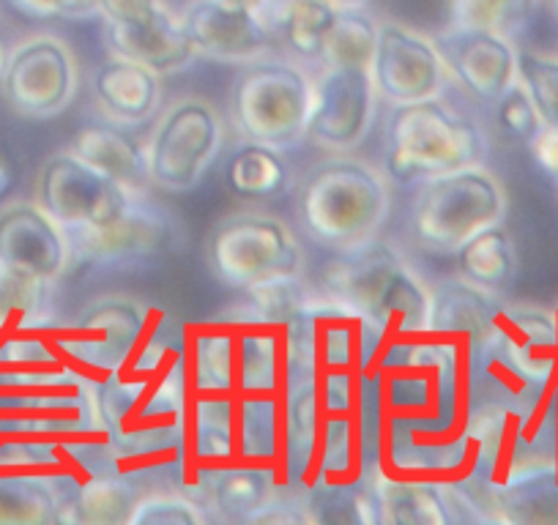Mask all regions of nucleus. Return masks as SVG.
Masks as SVG:
<instances>
[{"mask_svg":"<svg viewBox=\"0 0 558 525\" xmlns=\"http://www.w3.org/2000/svg\"><path fill=\"white\" fill-rule=\"evenodd\" d=\"M101 430L121 471L165 468L186 460L190 378L184 342L170 347L154 331L121 373L94 378Z\"/></svg>","mask_w":558,"mask_h":525,"instance_id":"1","label":"nucleus"},{"mask_svg":"<svg viewBox=\"0 0 558 525\" xmlns=\"http://www.w3.org/2000/svg\"><path fill=\"white\" fill-rule=\"evenodd\" d=\"M320 288L362 315L389 342L427 334L433 285L380 235L356 249L335 252L326 262Z\"/></svg>","mask_w":558,"mask_h":525,"instance_id":"2","label":"nucleus"},{"mask_svg":"<svg viewBox=\"0 0 558 525\" xmlns=\"http://www.w3.org/2000/svg\"><path fill=\"white\" fill-rule=\"evenodd\" d=\"M389 213V173L353 154H329L296 184L302 233L329 252H348L373 241Z\"/></svg>","mask_w":558,"mask_h":525,"instance_id":"3","label":"nucleus"},{"mask_svg":"<svg viewBox=\"0 0 558 525\" xmlns=\"http://www.w3.org/2000/svg\"><path fill=\"white\" fill-rule=\"evenodd\" d=\"M487 137L474 118L449 107L444 96L391 107L386 123V173L416 186L452 170L487 162Z\"/></svg>","mask_w":558,"mask_h":525,"instance_id":"4","label":"nucleus"},{"mask_svg":"<svg viewBox=\"0 0 558 525\" xmlns=\"http://www.w3.org/2000/svg\"><path fill=\"white\" fill-rule=\"evenodd\" d=\"M315 74L291 58H263L241 69L230 88V123L239 143L291 151L307 141Z\"/></svg>","mask_w":558,"mask_h":525,"instance_id":"5","label":"nucleus"},{"mask_svg":"<svg viewBox=\"0 0 558 525\" xmlns=\"http://www.w3.org/2000/svg\"><path fill=\"white\" fill-rule=\"evenodd\" d=\"M507 211L504 181L487 164H474L416 184L408 233L430 255H454L471 235L501 224Z\"/></svg>","mask_w":558,"mask_h":525,"instance_id":"6","label":"nucleus"},{"mask_svg":"<svg viewBox=\"0 0 558 525\" xmlns=\"http://www.w3.org/2000/svg\"><path fill=\"white\" fill-rule=\"evenodd\" d=\"M208 271L239 291L304 274V249L296 230L260 208L230 211L206 235Z\"/></svg>","mask_w":558,"mask_h":525,"instance_id":"7","label":"nucleus"},{"mask_svg":"<svg viewBox=\"0 0 558 525\" xmlns=\"http://www.w3.org/2000/svg\"><path fill=\"white\" fill-rule=\"evenodd\" d=\"M225 118L206 96H179L154 118L143 143L154 190L184 195L197 190L222 154Z\"/></svg>","mask_w":558,"mask_h":525,"instance_id":"8","label":"nucleus"},{"mask_svg":"<svg viewBox=\"0 0 558 525\" xmlns=\"http://www.w3.org/2000/svg\"><path fill=\"white\" fill-rule=\"evenodd\" d=\"M154 307L126 293H105L80 309L77 318L56 334V345L74 369L88 378L121 373L151 340Z\"/></svg>","mask_w":558,"mask_h":525,"instance_id":"9","label":"nucleus"},{"mask_svg":"<svg viewBox=\"0 0 558 525\" xmlns=\"http://www.w3.org/2000/svg\"><path fill=\"white\" fill-rule=\"evenodd\" d=\"M77 56L61 36L34 34L9 50L0 96L14 115L31 121L56 118L77 99Z\"/></svg>","mask_w":558,"mask_h":525,"instance_id":"10","label":"nucleus"},{"mask_svg":"<svg viewBox=\"0 0 558 525\" xmlns=\"http://www.w3.org/2000/svg\"><path fill=\"white\" fill-rule=\"evenodd\" d=\"M132 197L69 148L52 154L36 179V200L61 222L69 239L107 228L112 219L121 217Z\"/></svg>","mask_w":558,"mask_h":525,"instance_id":"11","label":"nucleus"},{"mask_svg":"<svg viewBox=\"0 0 558 525\" xmlns=\"http://www.w3.org/2000/svg\"><path fill=\"white\" fill-rule=\"evenodd\" d=\"M369 72L378 99L389 107L438 99L452 83L438 41L397 20L378 25V45Z\"/></svg>","mask_w":558,"mask_h":525,"instance_id":"12","label":"nucleus"},{"mask_svg":"<svg viewBox=\"0 0 558 525\" xmlns=\"http://www.w3.org/2000/svg\"><path fill=\"white\" fill-rule=\"evenodd\" d=\"M378 101L369 69L320 66L307 141L326 154H353L367 141Z\"/></svg>","mask_w":558,"mask_h":525,"instance_id":"13","label":"nucleus"},{"mask_svg":"<svg viewBox=\"0 0 558 525\" xmlns=\"http://www.w3.org/2000/svg\"><path fill=\"white\" fill-rule=\"evenodd\" d=\"M181 239V228L173 213L159 206L151 195L132 197L121 217L96 233L72 239L74 266L94 269H126L165 255Z\"/></svg>","mask_w":558,"mask_h":525,"instance_id":"14","label":"nucleus"},{"mask_svg":"<svg viewBox=\"0 0 558 525\" xmlns=\"http://www.w3.org/2000/svg\"><path fill=\"white\" fill-rule=\"evenodd\" d=\"M0 262L58 288L74 266L72 239L39 200H9L0 206Z\"/></svg>","mask_w":558,"mask_h":525,"instance_id":"15","label":"nucleus"},{"mask_svg":"<svg viewBox=\"0 0 558 525\" xmlns=\"http://www.w3.org/2000/svg\"><path fill=\"white\" fill-rule=\"evenodd\" d=\"M181 25L197 58L222 66L244 69L263 58L279 56L266 14L228 7L222 0H192L181 14Z\"/></svg>","mask_w":558,"mask_h":525,"instance_id":"16","label":"nucleus"},{"mask_svg":"<svg viewBox=\"0 0 558 525\" xmlns=\"http://www.w3.org/2000/svg\"><path fill=\"white\" fill-rule=\"evenodd\" d=\"M436 41L452 83L474 99L496 105L498 96L520 77V50L512 36L501 30L449 23Z\"/></svg>","mask_w":558,"mask_h":525,"instance_id":"17","label":"nucleus"},{"mask_svg":"<svg viewBox=\"0 0 558 525\" xmlns=\"http://www.w3.org/2000/svg\"><path fill=\"white\" fill-rule=\"evenodd\" d=\"M487 353L512 369L525 383L547 386L558 380V318L542 304L504 302L496 340Z\"/></svg>","mask_w":558,"mask_h":525,"instance_id":"18","label":"nucleus"},{"mask_svg":"<svg viewBox=\"0 0 558 525\" xmlns=\"http://www.w3.org/2000/svg\"><path fill=\"white\" fill-rule=\"evenodd\" d=\"M504 309L501 293L474 285L463 277H447L433 285V307L427 337L454 345L465 356H485L496 340L498 315Z\"/></svg>","mask_w":558,"mask_h":525,"instance_id":"19","label":"nucleus"},{"mask_svg":"<svg viewBox=\"0 0 558 525\" xmlns=\"http://www.w3.org/2000/svg\"><path fill=\"white\" fill-rule=\"evenodd\" d=\"M94 101L105 121L143 126L162 110L165 77L132 58L112 56L94 72Z\"/></svg>","mask_w":558,"mask_h":525,"instance_id":"20","label":"nucleus"},{"mask_svg":"<svg viewBox=\"0 0 558 525\" xmlns=\"http://www.w3.org/2000/svg\"><path fill=\"white\" fill-rule=\"evenodd\" d=\"M105 34L112 56L132 58L162 77L190 72L197 61V52L181 25V17H175L170 7L146 23L123 25V28L105 25Z\"/></svg>","mask_w":558,"mask_h":525,"instance_id":"21","label":"nucleus"},{"mask_svg":"<svg viewBox=\"0 0 558 525\" xmlns=\"http://www.w3.org/2000/svg\"><path fill=\"white\" fill-rule=\"evenodd\" d=\"M69 151L77 154L96 173L116 181L129 195L148 197L154 192L143 143L134 141L126 126H118L112 121L85 123L69 143Z\"/></svg>","mask_w":558,"mask_h":525,"instance_id":"22","label":"nucleus"},{"mask_svg":"<svg viewBox=\"0 0 558 525\" xmlns=\"http://www.w3.org/2000/svg\"><path fill=\"white\" fill-rule=\"evenodd\" d=\"M63 496V523H85V525H118L132 517L134 506L146 492L140 490L137 481L129 471L121 468H99L83 471V479H61Z\"/></svg>","mask_w":558,"mask_h":525,"instance_id":"23","label":"nucleus"},{"mask_svg":"<svg viewBox=\"0 0 558 525\" xmlns=\"http://www.w3.org/2000/svg\"><path fill=\"white\" fill-rule=\"evenodd\" d=\"M282 485L286 479L277 468L250 463H230L201 471L195 479V487H201L206 492V501L211 503L214 517L230 520V523L235 520L250 523Z\"/></svg>","mask_w":558,"mask_h":525,"instance_id":"24","label":"nucleus"},{"mask_svg":"<svg viewBox=\"0 0 558 525\" xmlns=\"http://www.w3.org/2000/svg\"><path fill=\"white\" fill-rule=\"evenodd\" d=\"M63 523L58 474L34 468H0V525Z\"/></svg>","mask_w":558,"mask_h":525,"instance_id":"25","label":"nucleus"},{"mask_svg":"<svg viewBox=\"0 0 558 525\" xmlns=\"http://www.w3.org/2000/svg\"><path fill=\"white\" fill-rule=\"evenodd\" d=\"M337 9L329 0H274L266 12L274 39L288 58L302 66L320 63V41L335 20Z\"/></svg>","mask_w":558,"mask_h":525,"instance_id":"26","label":"nucleus"},{"mask_svg":"<svg viewBox=\"0 0 558 525\" xmlns=\"http://www.w3.org/2000/svg\"><path fill=\"white\" fill-rule=\"evenodd\" d=\"M454 262H458V277L493 293L509 291L520 271L518 246H514L512 233L504 228V222L471 235L454 252Z\"/></svg>","mask_w":558,"mask_h":525,"instance_id":"27","label":"nucleus"},{"mask_svg":"<svg viewBox=\"0 0 558 525\" xmlns=\"http://www.w3.org/2000/svg\"><path fill=\"white\" fill-rule=\"evenodd\" d=\"M293 168L286 151L260 146V143H241L233 148L225 168V186L244 200H271L286 195L293 186Z\"/></svg>","mask_w":558,"mask_h":525,"instance_id":"28","label":"nucleus"},{"mask_svg":"<svg viewBox=\"0 0 558 525\" xmlns=\"http://www.w3.org/2000/svg\"><path fill=\"white\" fill-rule=\"evenodd\" d=\"M56 320V285L34 280L0 262V334L50 329Z\"/></svg>","mask_w":558,"mask_h":525,"instance_id":"29","label":"nucleus"},{"mask_svg":"<svg viewBox=\"0 0 558 525\" xmlns=\"http://www.w3.org/2000/svg\"><path fill=\"white\" fill-rule=\"evenodd\" d=\"M378 20L367 9H337L320 41V66L373 69L378 45Z\"/></svg>","mask_w":558,"mask_h":525,"instance_id":"30","label":"nucleus"},{"mask_svg":"<svg viewBox=\"0 0 558 525\" xmlns=\"http://www.w3.org/2000/svg\"><path fill=\"white\" fill-rule=\"evenodd\" d=\"M542 0H452V25L493 28L518 36L529 25Z\"/></svg>","mask_w":558,"mask_h":525,"instance_id":"31","label":"nucleus"},{"mask_svg":"<svg viewBox=\"0 0 558 525\" xmlns=\"http://www.w3.org/2000/svg\"><path fill=\"white\" fill-rule=\"evenodd\" d=\"M211 514L203 509L197 498L179 490L146 492L134 506L129 525H203Z\"/></svg>","mask_w":558,"mask_h":525,"instance_id":"32","label":"nucleus"},{"mask_svg":"<svg viewBox=\"0 0 558 525\" xmlns=\"http://www.w3.org/2000/svg\"><path fill=\"white\" fill-rule=\"evenodd\" d=\"M520 77L529 85L545 126H558V52L520 50Z\"/></svg>","mask_w":558,"mask_h":525,"instance_id":"33","label":"nucleus"},{"mask_svg":"<svg viewBox=\"0 0 558 525\" xmlns=\"http://www.w3.org/2000/svg\"><path fill=\"white\" fill-rule=\"evenodd\" d=\"M496 115L501 129L514 141L525 143L529 146L536 135L542 132V115L539 107H536L534 96H531L529 85L523 83V77L514 80L507 90L496 99Z\"/></svg>","mask_w":558,"mask_h":525,"instance_id":"34","label":"nucleus"},{"mask_svg":"<svg viewBox=\"0 0 558 525\" xmlns=\"http://www.w3.org/2000/svg\"><path fill=\"white\" fill-rule=\"evenodd\" d=\"M9 7L31 20H101V0H9Z\"/></svg>","mask_w":558,"mask_h":525,"instance_id":"35","label":"nucleus"},{"mask_svg":"<svg viewBox=\"0 0 558 525\" xmlns=\"http://www.w3.org/2000/svg\"><path fill=\"white\" fill-rule=\"evenodd\" d=\"M162 9H168L165 0H101V23L105 25H137L157 17Z\"/></svg>","mask_w":558,"mask_h":525,"instance_id":"36","label":"nucleus"},{"mask_svg":"<svg viewBox=\"0 0 558 525\" xmlns=\"http://www.w3.org/2000/svg\"><path fill=\"white\" fill-rule=\"evenodd\" d=\"M529 151L547 179L558 184V126H542L539 135L529 143Z\"/></svg>","mask_w":558,"mask_h":525,"instance_id":"37","label":"nucleus"},{"mask_svg":"<svg viewBox=\"0 0 558 525\" xmlns=\"http://www.w3.org/2000/svg\"><path fill=\"white\" fill-rule=\"evenodd\" d=\"M222 3H228V7H239V9H246V12L266 14L268 9H271V3H274V0H222Z\"/></svg>","mask_w":558,"mask_h":525,"instance_id":"38","label":"nucleus"},{"mask_svg":"<svg viewBox=\"0 0 558 525\" xmlns=\"http://www.w3.org/2000/svg\"><path fill=\"white\" fill-rule=\"evenodd\" d=\"M9 186H12V164H9V159L0 154V197L7 195Z\"/></svg>","mask_w":558,"mask_h":525,"instance_id":"39","label":"nucleus"},{"mask_svg":"<svg viewBox=\"0 0 558 525\" xmlns=\"http://www.w3.org/2000/svg\"><path fill=\"white\" fill-rule=\"evenodd\" d=\"M335 9H367L369 0H329Z\"/></svg>","mask_w":558,"mask_h":525,"instance_id":"40","label":"nucleus"},{"mask_svg":"<svg viewBox=\"0 0 558 525\" xmlns=\"http://www.w3.org/2000/svg\"><path fill=\"white\" fill-rule=\"evenodd\" d=\"M7 61H9V50L7 45H3V39H0V77H3V72H7Z\"/></svg>","mask_w":558,"mask_h":525,"instance_id":"41","label":"nucleus"},{"mask_svg":"<svg viewBox=\"0 0 558 525\" xmlns=\"http://www.w3.org/2000/svg\"><path fill=\"white\" fill-rule=\"evenodd\" d=\"M547 7H550V12L556 14V20H558V0H545Z\"/></svg>","mask_w":558,"mask_h":525,"instance_id":"42","label":"nucleus"},{"mask_svg":"<svg viewBox=\"0 0 558 525\" xmlns=\"http://www.w3.org/2000/svg\"><path fill=\"white\" fill-rule=\"evenodd\" d=\"M553 309H556V318H558V302H556V304H553Z\"/></svg>","mask_w":558,"mask_h":525,"instance_id":"43","label":"nucleus"},{"mask_svg":"<svg viewBox=\"0 0 558 525\" xmlns=\"http://www.w3.org/2000/svg\"><path fill=\"white\" fill-rule=\"evenodd\" d=\"M556 192H558V184H556Z\"/></svg>","mask_w":558,"mask_h":525,"instance_id":"44","label":"nucleus"}]
</instances>
